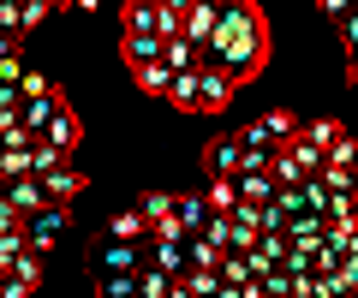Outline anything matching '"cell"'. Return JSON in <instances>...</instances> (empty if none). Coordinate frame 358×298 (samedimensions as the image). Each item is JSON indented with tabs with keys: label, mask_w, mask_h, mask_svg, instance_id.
Listing matches in <instances>:
<instances>
[{
	"label": "cell",
	"mask_w": 358,
	"mask_h": 298,
	"mask_svg": "<svg viewBox=\"0 0 358 298\" xmlns=\"http://www.w3.org/2000/svg\"><path fill=\"white\" fill-rule=\"evenodd\" d=\"M197 66H227L239 84H251L257 72L268 66V18L257 0H221V24H215V42Z\"/></svg>",
	"instance_id": "6da1fadb"
},
{
	"label": "cell",
	"mask_w": 358,
	"mask_h": 298,
	"mask_svg": "<svg viewBox=\"0 0 358 298\" xmlns=\"http://www.w3.org/2000/svg\"><path fill=\"white\" fill-rule=\"evenodd\" d=\"M239 102V78L227 66H197V114H221Z\"/></svg>",
	"instance_id": "7a4b0ae2"
},
{
	"label": "cell",
	"mask_w": 358,
	"mask_h": 298,
	"mask_svg": "<svg viewBox=\"0 0 358 298\" xmlns=\"http://www.w3.org/2000/svg\"><path fill=\"white\" fill-rule=\"evenodd\" d=\"M299 137V119L287 114V107H268L263 119H251V126H239V143H268V149H281V143Z\"/></svg>",
	"instance_id": "3957f363"
},
{
	"label": "cell",
	"mask_w": 358,
	"mask_h": 298,
	"mask_svg": "<svg viewBox=\"0 0 358 298\" xmlns=\"http://www.w3.org/2000/svg\"><path fill=\"white\" fill-rule=\"evenodd\" d=\"M66 227H72V209H66V203H48V209H36V215L24 221V245H30V251H48Z\"/></svg>",
	"instance_id": "277c9868"
},
{
	"label": "cell",
	"mask_w": 358,
	"mask_h": 298,
	"mask_svg": "<svg viewBox=\"0 0 358 298\" xmlns=\"http://www.w3.org/2000/svg\"><path fill=\"white\" fill-rule=\"evenodd\" d=\"M90 269H96V281H102V274H138L143 269V245H120V239H108L102 251H90Z\"/></svg>",
	"instance_id": "5b68a950"
},
{
	"label": "cell",
	"mask_w": 358,
	"mask_h": 298,
	"mask_svg": "<svg viewBox=\"0 0 358 298\" xmlns=\"http://www.w3.org/2000/svg\"><path fill=\"white\" fill-rule=\"evenodd\" d=\"M203 167H209V179H239V167H245V143H239V131H227V137H215L203 149Z\"/></svg>",
	"instance_id": "8992f818"
},
{
	"label": "cell",
	"mask_w": 358,
	"mask_h": 298,
	"mask_svg": "<svg viewBox=\"0 0 358 298\" xmlns=\"http://www.w3.org/2000/svg\"><path fill=\"white\" fill-rule=\"evenodd\" d=\"M215 24H221V0H197L192 13H185V42L197 48V60H203L209 42H215Z\"/></svg>",
	"instance_id": "52a82bcc"
},
{
	"label": "cell",
	"mask_w": 358,
	"mask_h": 298,
	"mask_svg": "<svg viewBox=\"0 0 358 298\" xmlns=\"http://www.w3.org/2000/svg\"><path fill=\"white\" fill-rule=\"evenodd\" d=\"M48 143L60 149V156H72L78 143H84V119H78V107L60 96V107H54V126H48Z\"/></svg>",
	"instance_id": "ba28073f"
},
{
	"label": "cell",
	"mask_w": 358,
	"mask_h": 298,
	"mask_svg": "<svg viewBox=\"0 0 358 298\" xmlns=\"http://www.w3.org/2000/svg\"><path fill=\"white\" fill-rule=\"evenodd\" d=\"M120 24H126V36H162V0H126Z\"/></svg>",
	"instance_id": "9c48e42d"
},
{
	"label": "cell",
	"mask_w": 358,
	"mask_h": 298,
	"mask_svg": "<svg viewBox=\"0 0 358 298\" xmlns=\"http://www.w3.org/2000/svg\"><path fill=\"white\" fill-rule=\"evenodd\" d=\"M143 262H150V269H162V274H173V281L192 269V257H185V239H179V245H173V239H150V245H143Z\"/></svg>",
	"instance_id": "30bf717a"
},
{
	"label": "cell",
	"mask_w": 358,
	"mask_h": 298,
	"mask_svg": "<svg viewBox=\"0 0 358 298\" xmlns=\"http://www.w3.org/2000/svg\"><path fill=\"white\" fill-rule=\"evenodd\" d=\"M6 203L18 209V215H36V209H48V191H42V179L36 173H24V179H6Z\"/></svg>",
	"instance_id": "8fae6325"
},
{
	"label": "cell",
	"mask_w": 358,
	"mask_h": 298,
	"mask_svg": "<svg viewBox=\"0 0 358 298\" xmlns=\"http://www.w3.org/2000/svg\"><path fill=\"white\" fill-rule=\"evenodd\" d=\"M42 191H48V203H72V197L84 191V173H78V161H60V167L42 179Z\"/></svg>",
	"instance_id": "7c38bea8"
},
{
	"label": "cell",
	"mask_w": 358,
	"mask_h": 298,
	"mask_svg": "<svg viewBox=\"0 0 358 298\" xmlns=\"http://www.w3.org/2000/svg\"><path fill=\"white\" fill-rule=\"evenodd\" d=\"M173 215H179V227H185V239H197V233L209 227V215H215V209H209V197H203V191H192V197H179Z\"/></svg>",
	"instance_id": "4fadbf2b"
},
{
	"label": "cell",
	"mask_w": 358,
	"mask_h": 298,
	"mask_svg": "<svg viewBox=\"0 0 358 298\" xmlns=\"http://www.w3.org/2000/svg\"><path fill=\"white\" fill-rule=\"evenodd\" d=\"M120 60L138 72V66H155L162 60V36H120Z\"/></svg>",
	"instance_id": "5bb4252c"
},
{
	"label": "cell",
	"mask_w": 358,
	"mask_h": 298,
	"mask_svg": "<svg viewBox=\"0 0 358 298\" xmlns=\"http://www.w3.org/2000/svg\"><path fill=\"white\" fill-rule=\"evenodd\" d=\"M108 239H120V245H150V221L138 215V203L114 215V233H108Z\"/></svg>",
	"instance_id": "9a60e30c"
},
{
	"label": "cell",
	"mask_w": 358,
	"mask_h": 298,
	"mask_svg": "<svg viewBox=\"0 0 358 298\" xmlns=\"http://www.w3.org/2000/svg\"><path fill=\"white\" fill-rule=\"evenodd\" d=\"M329 239V215H293L287 221V245H322Z\"/></svg>",
	"instance_id": "2e32d148"
},
{
	"label": "cell",
	"mask_w": 358,
	"mask_h": 298,
	"mask_svg": "<svg viewBox=\"0 0 358 298\" xmlns=\"http://www.w3.org/2000/svg\"><path fill=\"white\" fill-rule=\"evenodd\" d=\"M162 102L179 107V114H197V72H173V84H167Z\"/></svg>",
	"instance_id": "e0dca14e"
},
{
	"label": "cell",
	"mask_w": 358,
	"mask_h": 298,
	"mask_svg": "<svg viewBox=\"0 0 358 298\" xmlns=\"http://www.w3.org/2000/svg\"><path fill=\"white\" fill-rule=\"evenodd\" d=\"M275 191H281V185H275V173H239V203H275Z\"/></svg>",
	"instance_id": "ac0fdd59"
},
{
	"label": "cell",
	"mask_w": 358,
	"mask_h": 298,
	"mask_svg": "<svg viewBox=\"0 0 358 298\" xmlns=\"http://www.w3.org/2000/svg\"><path fill=\"white\" fill-rule=\"evenodd\" d=\"M173 209H179V197H173V191H143V197H138V215L150 221V227L173 221Z\"/></svg>",
	"instance_id": "d6986e66"
},
{
	"label": "cell",
	"mask_w": 358,
	"mask_h": 298,
	"mask_svg": "<svg viewBox=\"0 0 358 298\" xmlns=\"http://www.w3.org/2000/svg\"><path fill=\"white\" fill-rule=\"evenodd\" d=\"M268 173H275V185H305V179H317V173H305V167H299V156L287 149V143L275 149V167H268Z\"/></svg>",
	"instance_id": "ffe728a7"
},
{
	"label": "cell",
	"mask_w": 358,
	"mask_h": 298,
	"mask_svg": "<svg viewBox=\"0 0 358 298\" xmlns=\"http://www.w3.org/2000/svg\"><path fill=\"white\" fill-rule=\"evenodd\" d=\"M54 107H60V96H48V102H24V131H30V137H48Z\"/></svg>",
	"instance_id": "44dd1931"
},
{
	"label": "cell",
	"mask_w": 358,
	"mask_h": 298,
	"mask_svg": "<svg viewBox=\"0 0 358 298\" xmlns=\"http://www.w3.org/2000/svg\"><path fill=\"white\" fill-rule=\"evenodd\" d=\"M287 149L299 156V167H305V173H322V167H329V149H322V143H310L305 131H299V137L287 143Z\"/></svg>",
	"instance_id": "7402d4cb"
},
{
	"label": "cell",
	"mask_w": 358,
	"mask_h": 298,
	"mask_svg": "<svg viewBox=\"0 0 358 298\" xmlns=\"http://www.w3.org/2000/svg\"><path fill=\"white\" fill-rule=\"evenodd\" d=\"M185 257H192V269H215V274H221V257H227V251L209 245V239L197 233V239H185Z\"/></svg>",
	"instance_id": "603a6c76"
},
{
	"label": "cell",
	"mask_w": 358,
	"mask_h": 298,
	"mask_svg": "<svg viewBox=\"0 0 358 298\" xmlns=\"http://www.w3.org/2000/svg\"><path fill=\"white\" fill-rule=\"evenodd\" d=\"M209 209H215V215H233V209H239V179H209Z\"/></svg>",
	"instance_id": "cb8c5ba5"
},
{
	"label": "cell",
	"mask_w": 358,
	"mask_h": 298,
	"mask_svg": "<svg viewBox=\"0 0 358 298\" xmlns=\"http://www.w3.org/2000/svg\"><path fill=\"white\" fill-rule=\"evenodd\" d=\"M131 78H138V90H143V96H167V84H173V72H167V66L155 60V66H138Z\"/></svg>",
	"instance_id": "d4e9b609"
},
{
	"label": "cell",
	"mask_w": 358,
	"mask_h": 298,
	"mask_svg": "<svg viewBox=\"0 0 358 298\" xmlns=\"http://www.w3.org/2000/svg\"><path fill=\"white\" fill-rule=\"evenodd\" d=\"M60 161H72V156H60V149H54L48 137H36V149H30V173H36V179H48V173L60 167Z\"/></svg>",
	"instance_id": "484cf974"
},
{
	"label": "cell",
	"mask_w": 358,
	"mask_h": 298,
	"mask_svg": "<svg viewBox=\"0 0 358 298\" xmlns=\"http://www.w3.org/2000/svg\"><path fill=\"white\" fill-rule=\"evenodd\" d=\"M299 131H305L310 143H322V149H334V143L346 137V126H341V119H305V126H299Z\"/></svg>",
	"instance_id": "4316f807"
},
{
	"label": "cell",
	"mask_w": 358,
	"mask_h": 298,
	"mask_svg": "<svg viewBox=\"0 0 358 298\" xmlns=\"http://www.w3.org/2000/svg\"><path fill=\"white\" fill-rule=\"evenodd\" d=\"M167 292H173V274H162V269L143 262L138 269V298H167Z\"/></svg>",
	"instance_id": "83f0119b"
},
{
	"label": "cell",
	"mask_w": 358,
	"mask_h": 298,
	"mask_svg": "<svg viewBox=\"0 0 358 298\" xmlns=\"http://www.w3.org/2000/svg\"><path fill=\"white\" fill-rule=\"evenodd\" d=\"M18 96L24 102H48V96H60V84H48V72H24L18 78Z\"/></svg>",
	"instance_id": "f1b7e54d"
},
{
	"label": "cell",
	"mask_w": 358,
	"mask_h": 298,
	"mask_svg": "<svg viewBox=\"0 0 358 298\" xmlns=\"http://www.w3.org/2000/svg\"><path fill=\"white\" fill-rule=\"evenodd\" d=\"M281 269H287V274H317V245H287Z\"/></svg>",
	"instance_id": "f546056e"
},
{
	"label": "cell",
	"mask_w": 358,
	"mask_h": 298,
	"mask_svg": "<svg viewBox=\"0 0 358 298\" xmlns=\"http://www.w3.org/2000/svg\"><path fill=\"white\" fill-rule=\"evenodd\" d=\"M179 281L192 286V298H215V292H221V274H215V269H185Z\"/></svg>",
	"instance_id": "4dcf8cb0"
},
{
	"label": "cell",
	"mask_w": 358,
	"mask_h": 298,
	"mask_svg": "<svg viewBox=\"0 0 358 298\" xmlns=\"http://www.w3.org/2000/svg\"><path fill=\"white\" fill-rule=\"evenodd\" d=\"M0 36L24 42V0H0Z\"/></svg>",
	"instance_id": "1f68e13d"
},
{
	"label": "cell",
	"mask_w": 358,
	"mask_h": 298,
	"mask_svg": "<svg viewBox=\"0 0 358 298\" xmlns=\"http://www.w3.org/2000/svg\"><path fill=\"white\" fill-rule=\"evenodd\" d=\"M13 274H18V281H24V286H42V251H18V262H13Z\"/></svg>",
	"instance_id": "d6a6232c"
},
{
	"label": "cell",
	"mask_w": 358,
	"mask_h": 298,
	"mask_svg": "<svg viewBox=\"0 0 358 298\" xmlns=\"http://www.w3.org/2000/svg\"><path fill=\"white\" fill-rule=\"evenodd\" d=\"M36 149V143H30ZM30 149H0V179H24L30 173Z\"/></svg>",
	"instance_id": "836d02e7"
},
{
	"label": "cell",
	"mask_w": 358,
	"mask_h": 298,
	"mask_svg": "<svg viewBox=\"0 0 358 298\" xmlns=\"http://www.w3.org/2000/svg\"><path fill=\"white\" fill-rule=\"evenodd\" d=\"M203 239H209V245H221V251H233V215H209Z\"/></svg>",
	"instance_id": "e575fe53"
},
{
	"label": "cell",
	"mask_w": 358,
	"mask_h": 298,
	"mask_svg": "<svg viewBox=\"0 0 358 298\" xmlns=\"http://www.w3.org/2000/svg\"><path fill=\"white\" fill-rule=\"evenodd\" d=\"M102 298H138V274H102Z\"/></svg>",
	"instance_id": "d590c367"
},
{
	"label": "cell",
	"mask_w": 358,
	"mask_h": 298,
	"mask_svg": "<svg viewBox=\"0 0 358 298\" xmlns=\"http://www.w3.org/2000/svg\"><path fill=\"white\" fill-rule=\"evenodd\" d=\"M257 227H263V233H287V209L281 203H263V209H257Z\"/></svg>",
	"instance_id": "8d00e7d4"
},
{
	"label": "cell",
	"mask_w": 358,
	"mask_h": 298,
	"mask_svg": "<svg viewBox=\"0 0 358 298\" xmlns=\"http://www.w3.org/2000/svg\"><path fill=\"white\" fill-rule=\"evenodd\" d=\"M18 251H24V233H0V274H13Z\"/></svg>",
	"instance_id": "74e56055"
},
{
	"label": "cell",
	"mask_w": 358,
	"mask_h": 298,
	"mask_svg": "<svg viewBox=\"0 0 358 298\" xmlns=\"http://www.w3.org/2000/svg\"><path fill=\"white\" fill-rule=\"evenodd\" d=\"M48 13H54L48 0H24V42L36 36V30H42V18H48Z\"/></svg>",
	"instance_id": "f35d334b"
},
{
	"label": "cell",
	"mask_w": 358,
	"mask_h": 298,
	"mask_svg": "<svg viewBox=\"0 0 358 298\" xmlns=\"http://www.w3.org/2000/svg\"><path fill=\"white\" fill-rule=\"evenodd\" d=\"M352 161H358V137H341L329 149V167H352Z\"/></svg>",
	"instance_id": "ab89813d"
},
{
	"label": "cell",
	"mask_w": 358,
	"mask_h": 298,
	"mask_svg": "<svg viewBox=\"0 0 358 298\" xmlns=\"http://www.w3.org/2000/svg\"><path fill=\"white\" fill-rule=\"evenodd\" d=\"M30 143H36V137L24 131V119H18L13 131H0V149H30Z\"/></svg>",
	"instance_id": "60d3db41"
},
{
	"label": "cell",
	"mask_w": 358,
	"mask_h": 298,
	"mask_svg": "<svg viewBox=\"0 0 358 298\" xmlns=\"http://www.w3.org/2000/svg\"><path fill=\"white\" fill-rule=\"evenodd\" d=\"M341 42H346V60H358V13L341 18Z\"/></svg>",
	"instance_id": "b9f144b4"
},
{
	"label": "cell",
	"mask_w": 358,
	"mask_h": 298,
	"mask_svg": "<svg viewBox=\"0 0 358 298\" xmlns=\"http://www.w3.org/2000/svg\"><path fill=\"white\" fill-rule=\"evenodd\" d=\"M317 13H329L334 24H341V18H352V0H317Z\"/></svg>",
	"instance_id": "7bdbcfd3"
},
{
	"label": "cell",
	"mask_w": 358,
	"mask_h": 298,
	"mask_svg": "<svg viewBox=\"0 0 358 298\" xmlns=\"http://www.w3.org/2000/svg\"><path fill=\"white\" fill-rule=\"evenodd\" d=\"M30 292H36V286H24L18 274H6V281H0V298H30Z\"/></svg>",
	"instance_id": "ee69618b"
},
{
	"label": "cell",
	"mask_w": 358,
	"mask_h": 298,
	"mask_svg": "<svg viewBox=\"0 0 358 298\" xmlns=\"http://www.w3.org/2000/svg\"><path fill=\"white\" fill-rule=\"evenodd\" d=\"M18 54H24V42H18V36H0V66L18 60Z\"/></svg>",
	"instance_id": "f6af8a7d"
},
{
	"label": "cell",
	"mask_w": 358,
	"mask_h": 298,
	"mask_svg": "<svg viewBox=\"0 0 358 298\" xmlns=\"http://www.w3.org/2000/svg\"><path fill=\"white\" fill-rule=\"evenodd\" d=\"M192 6H197V0H162V13H173V18H185Z\"/></svg>",
	"instance_id": "bcb514c9"
},
{
	"label": "cell",
	"mask_w": 358,
	"mask_h": 298,
	"mask_svg": "<svg viewBox=\"0 0 358 298\" xmlns=\"http://www.w3.org/2000/svg\"><path fill=\"white\" fill-rule=\"evenodd\" d=\"M167 298H192V286H185V281H173V292H167Z\"/></svg>",
	"instance_id": "7dc6e473"
},
{
	"label": "cell",
	"mask_w": 358,
	"mask_h": 298,
	"mask_svg": "<svg viewBox=\"0 0 358 298\" xmlns=\"http://www.w3.org/2000/svg\"><path fill=\"white\" fill-rule=\"evenodd\" d=\"M346 84H358V60H346Z\"/></svg>",
	"instance_id": "c3c4849f"
},
{
	"label": "cell",
	"mask_w": 358,
	"mask_h": 298,
	"mask_svg": "<svg viewBox=\"0 0 358 298\" xmlns=\"http://www.w3.org/2000/svg\"><path fill=\"white\" fill-rule=\"evenodd\" d=\"M72 6H78V13H96V0H72Z\"/></svg>",
	"instance_id": "681fc988"
},
{
	"label": "cell",
	"mask_w": 358,
	"mask_h": 298,
	"mask_svg": "<svg viewBox=\"0 0 358 298\" xmlns=\"http://www.w3.org/2000/svg\"><path fill=\"white\" fill-rule=\"evenodd\" d=\"M48 6H54V13H66V6H72V0H48Z\"/></svg>",
	"instance_id": "f907efd6"
},
{
	"label": "cell",
	"mask_w": 358,
	"mask_h": 298,
	"mask_svg": "<svg viewBox=\"0 0 358 298\" xmlns=\"http://www.w3.org/2000/svg\"><path fill=\"white\" fill-rule=\"evenodd\" d=\"M0 203H6V179H0Z\"/></svg>",
	"instance_id": "816d5d0a"
},
{
	"label": "cell",
	"mask_w": 358,
	"mask_h": 298,
	"mask_svg": "<svg viewBox=\"0 0 358 298\" xmlns=\"http://www.w3.org/2000/svg\"><path fill=\"white\" fill-rule=\"evenodd\" d=\"M352 173H358V161H352Z\"/></svg>",
	"instance_id": "f5cc1de1"
}]
</instances>
